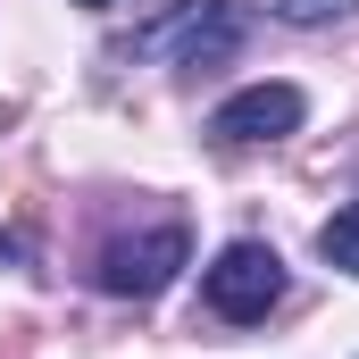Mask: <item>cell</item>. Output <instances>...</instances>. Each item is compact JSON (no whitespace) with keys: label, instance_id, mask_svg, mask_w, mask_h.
Returning <instances> with one entry per match:
<instances>
[{"label":"cell","instance_id":"cell-1","mask_svg":"<svg viewBox=\"0 0 359 359\" xmlns=\"http://www.w3.org/2000/svg\"><path fill=\"white\" fill-rule=\"evenodd\" d=\"M251 42V8L243 0H176L168 17H151L126 59H176V67H217Z\"/></svg>","mask_w":359,"mask_h":359},{"label":"cell","instance_id":"cell-2","mask_svg":"<svg viewBox=\"0 0 359 359\" xmlns=\"http://www.w3.org/2000/svg\"><path fill=\"white\" fill-rule=\"evenodd\" d=\"M184 259H192V234H184L176 217H168V226H142V234H117V243L100 251V292H117V301H151V292L176 284Z\"/></svg>","mask_w":359,"mask_h":359},{"label":"cell","instance_id":"cell-3","mask_svg":"<svg viewBox=\"0 0 359 359\" xmlns=\"http://www.w3.org/2000/svg\"><path fill=\"white\" fill-rule=\"evenodd\" d=\"M201 292H209V309L217 318H234V326H259L276 301H284V259H276L268 243H226L209 276H201Z\"/></svg>","mask_w":359,"mask_h":359},{"label":"cell","instance_id":"cell-4","mask_svg":"<svg viewBox=\"0 0 359 359\" xmlns=\"http://www.w3.org/2000/svg\"><path fill=\"white\" fill-rule=\"evenodd\" d=\"M301 117H309V92L301 84H251V92H234V100H217L209 134L243 151V142H284V134H301Z\"/></svg>","mask_w":359,"mask_h":359},{"label":"cell","instance_id":"cell-5","mask_svg":"<svg viewBox=\"0 0 359 359\" xmlns=\"http://www.w3.org/2000/svg\"><path fill=\"white\" fill-rule=\"evenodd\" d=\"M318 259L343 268V276H359V201H351V209H334V217L318 226Z\"/></svg>","mask_w":359,"mask_h":359},{"label":"cell","instance_id":"cell-6","mask_svg":"<svg viewBox=\"0 0 359 359\" xmlns=\"http://www.w3.org/2000/svg\"><path fill=\"white\" fill-rule=\"evenodd\" d=\"M276 17H284V25H343L351 0H276Z\"/></svg>","mask_w":359,"mask_h":359},{"label":"cell","instance_id":"cell-7","mask_svg":"<svg viewBox=\"0 0 359 359\" xmlns=\"http://www.w3.org/2000/svg\"><path fill=\"white\" fill-rule=\"evenodd\" d=\"M25 259V234H0V268H17Z\"/></svg>","mask_w":359,"mask_h":359},{"label":"cell","instance_id":"cell-8","mask_svg":"<svg viewBox=\"0 0 359 359\" xmlns=\"http://www.w3.org/2000/svg\"><path fill=\"white\" fill-rule=\"evenodd\" d=\"M76 8H109V0H76Z\"/></svg>","mask_w":359,"mask_h":359}]
</instances>
